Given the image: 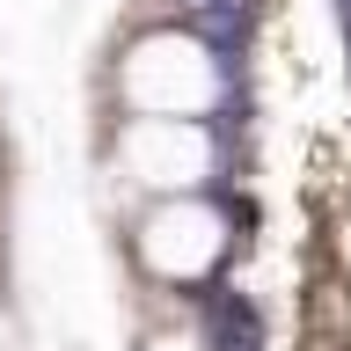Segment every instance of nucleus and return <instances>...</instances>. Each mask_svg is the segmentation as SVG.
Returning a JSON list of instances; mask_svg holds the SVG:
<instances>
[{
    "label": "nucleus",
    "mask_w": 351,
    "mask_h": 351,
    "mask_svg": "<svg viewBox=\"0 0 351 351\" xmlns=\"http://www.w3.org/2000/svg\"><path fill=\"white\" fill-rule=\"evenodd\" d=\"M234 249V219L219 213L213 197H154L147 213L132 219V263L147 285H205Z\"/></svg>",
    "instance_id": "obj_2"
},
{
    "label": "nucleus",
    "mask_w": 351,
    "mask_h": 351,
    "mask_svg": "<svg viewBox=\"0 0 351 351\" xmlns=\"http://www.w3.org/2000/svg\"><path fill=\"white\" fill-rule=\"evenodd\" d=\"M139 351H213V344H205V329H197V322L176 315V322H154L147 337H139Z\"/></svg>",
    "instance_id": "obj_4"
},
{
    "label": "nucleus",
    "mask_w": 351,
    "mask_h": 351,
    "mask_svg": "<svg viewBox=\"0 0 351 351\" xmlns=\"http://www.w3.org/2000/svg\"><path fill=\"white\" fill-rule=\"evenodd\" d=\"M110 161L147 205L154 197H205V183L219 176V139L197 117H117Z\"/></svg>",
    "instance_id": "obj_3"
},
{
    "label": "nucleus",
    "mask_w": 351,
    "mask_h": 351,
    "mask_svg": "<svg viewBox=\"0 0 351 351\" xmlns=\"http://www.w3.org/2000/svg\"><path fill=\"white\" fill-rule=\"evenodd\" d=\"M227 73H219L213 44L191 29H139L117 59V103L125 117H197L213 125Z\"/></svg>",
    "instance_id": "obj_1"
},
{
    "label": "nucleus",
    "mask_w": 351,
    "mask_h": 351,
    "mask_svg": "<svg viewBox=\"0 0 351 351\" xmlns=\"http://www.w3.org/2000/svg\"><path fill=\"white\" fill-rule=\"evenodd\" d=\"M0 351H22V322H15V307L0 300Z\"/></svg>",
    "instance_id": "obj_5"
}]
</instances>
